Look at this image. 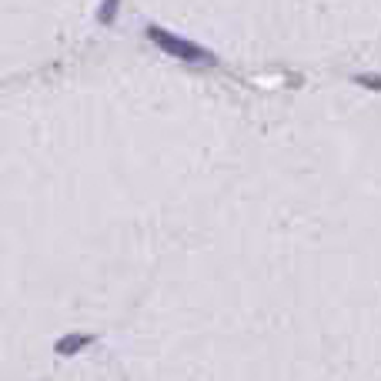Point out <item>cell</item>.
I'll return each instance as SVG.
<instances>
[{"label": "cell", "instance_id": "6da1fadb", "mask_svg": "<svg viewBox=\"0 0 381 381\" xmlns=\"http://www.w3.org/2000/svg\"><path fill=\"white\" fill-rule=\"evenodd\" d=\"M144 37H147L157 51H164L167 57H174V61H181V64L204 67V71L218 67V54H214V51H207L204 44H197V41L184 37V33L167 31V27H161V24H147V27H144Z\"/></svg>", "mask_w": 381, "mask_h": 381}, {"label": "cell", "instance_id": "3957f363", "mask_svg": "<svg viewBox=\"0 0 381 381\" xmlns=\"http://www.w3.org/2000/svg\"><path fill=\"white\" fill-rule=\"evenodd\" d=\"M120 7H124V0H100L98 4V24L104 27H114L120 17Z\"/></svg>", "mask_w": 381, "mask_h": 381}, {"label": "cell", "instance_id": "7a4b0ae2", "mask_svg": "<svg viewBox=\"0 0 381 381\" xmlns=\"http://www.w3.org/2000/svg\"><path fill=\"white\" fill-rule=\"evenodd\" d=\"M94 341H98V335H90V331H71V335H61L54 341V355L57 358H74L80 351H88Z\"/></svg>", "mask_w": 381, "mask_h": 381}, {"label": "cell", "instance_id": "277c9868", "mask_svg": "<svg viewBox=\"0 0 381 381\" xmlns=\"http://www.w3.org/2000/svg\"><path fill=\"white\" fill-rule=\"evenodd\" d=\"M355 84L365 90H371V94H381V74H371V71H365V74H355Z\"/></svg>", "mask_w": 381, "mask_h": 381}]
</instances>
